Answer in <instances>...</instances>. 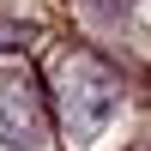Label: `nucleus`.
Returning a JSON list of instances; mask_svg holds the SVG:
<instances>
[{
	"label": "nucleus",
	"mask_w": 151,
	"mask_h": 151,
	"mask_svg": "<svg viewBox=\"0 0 151 151\" xmlns=\"http://www.w3.org/2000/svg\"><path fill=\"white\" fill-rule=\"evenodd\" d=\"M24 42H30L24 24H0V55H12V48H24Z\"/></svg>",
	"instance_id": "7ed1b4c3"
},
{
	"label": "nucleus",
	"mask_w": 151,
	"mask_h": 151,
	"mask_svg": "<svg viewBox=\"0 0 151 151\" xmlns=\"http://www.w3.org/2000/svg\"><path fill=\"white\" fill-rule=\"evenodd\" d=\"M0 151H55V103L30 67H0Z\"/></svg>",
	"instance_id": "f03ea898"
},
{
	"label": "nucleus",
	"mask_w": 151,
	"mask_h": 151,
	"mask_svg": "<svg viewBox=\"0 0 151 151\" xmlns=\"http://www.w3.org/2000/svg\"><path fill=\"white\" fill-rule=\"evenodd\" d=\"M48 103H55V121L67 133V151H97L127 115V79L97 48H60L55 79H48Z\"/></svg>",
	"instance_id": "f257e3e1"
},
{
	"label": "nucleus",
	"mask_w": 151,
	"mask_h": 151,
	"mask_svg": "<svg viewBox=\"0 0 151 151\" xmlns=\"http://www.w3.org/2000/svg\"><path fill=\"white\" fill-rule=\"evenodd\" d=\"M145 151H151V145H145Z\"/></svg>",
	"instance_id": "20e7f679"
}]
</instances>
